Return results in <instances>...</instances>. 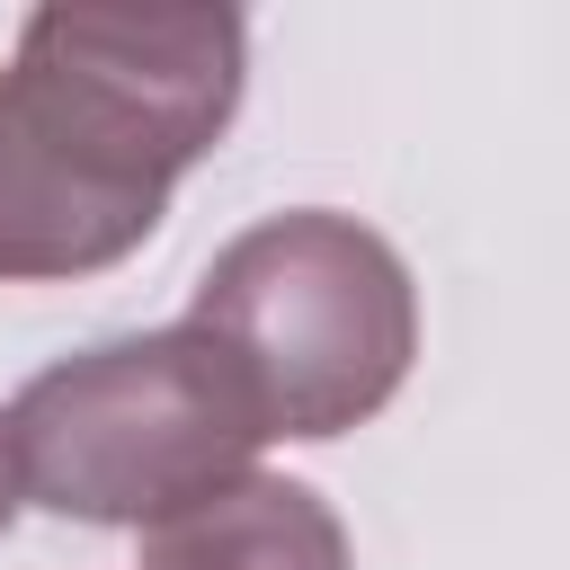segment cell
Listing matches in <instances>:
<instances>
[{"mask_svg":"<svg viewBox=\"0 0 570 570\" xmlns=\"http://www.w3.org/2000/svg\"><path fill=\"white\" fill-rule=\"evenodd\" d=\"M249 80L232 9H27L0 71V285L134 258Z\"/></svg>","mask_w":570,"mask_h":570,"instance_id":"obj_1","label":"cell"},{"mask_svg":"<svg viewBox=\"0 0 570 570\" xmlns=\"http://www.w3.org/2000/svg\"><path fill=\"white\" fill-rule=\"evenodd\" d=\"M187 330L223 347L267 436L321 445L410 383L419 285L374 223L294 205L214 249L187 294Z\"/></svg>","mask_w":570,"mask_h":570,"instance_id":"obj_2","label":"cell"},{"mask_svg":"<svg viewBox=\"0 0 570 570\" xmlns=\"http://www.w3.org/2000/svg\"><path fill=\"white\" fill-rule=\"evenodd\" d=\"M0 436H9L18 508L36 499L53 517L134 525V534L232 490L240 472H258L267 445L240 374L187 321L45 365L0 410Z\"/></svg>","mask_w":570,"mask_h":570,"instance_id":"obj_3","label":"cell"},{"mask_svg":"<svg viewBox=\"0 0 570 570\" xmlns=\"http://www.w3.org/2000/svg\"><path fill=\"white\" fill-rule=\"evenodd\" d=\"M134 570H356L347 525L312 481L285 472H240L232 490L142 525Z\"/></svg>","mask_w":570,"mask_h":570,"instance_id":"obj_4","label":"cell"},{"mask_svg":"<svg viewBox=\"0 0 570 570\" xmlns=\"http://www.w3.org/2000/svg\"><path fill=\"white\" fill-rule=\"evenodd\" d=\"M9 517H18V472H9V436H0V534H9Z\"/></svg>","mask_w":570,"mask_h":570,"instance_id":"obj_5","label":"cell"}]
</instances>
